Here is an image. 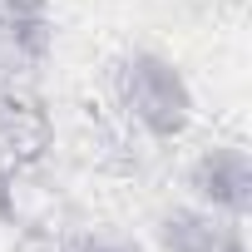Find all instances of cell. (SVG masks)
I'll return each instance as SVG.
<instances>
[{
	"instance_id": "cell-1",
	"label": "cell",
	"mask_w": 252,
	"mask_h": 252,
	"mask_svg": "<svg viewBox=\"0 0 252 252\" xmlns=\"http://www.w3.org/2000/svg\"><path fill=\"white\" fill-rule=\"evenodd\" d=\"M114 99H119L124 119L158 144L183 139L193 124V89H188L183 69L154 50H134L114 64Z\"/></svg>"
},
{
	"instance_id": "cell-2",
	"label": "cell",
	"mask_w": 252,
	"mask_h": 252,
	"mask_svg": "<svg viewBox=\"0 0 252 252\" xmlns=\"http://www.w3.org/2000/svg\"><path fill=\"white\" fill-rule=\"evenodd\" d=\"M188 188L203 208L227 213V218H247L252 208V158L237 144H213L193 158L188 168Z\"/></svg>"
},
{
	"instance_id": "cell-3",
	"label": "cell",
	"mask_w": 252,
	"mask_h": 252,
	"mask_svg": "<svg viewBox=\"0 0 252 252\" xmlns=\"http://www.w3.org/2000/svg\"><path fill=\"white\" fill-rule=\"evenodd\" d=\"M158 247L163 252H247V237H242V218L193 203V208H168L158 218Z\"/></svg>"
},
{
	"instance_id": "cell-4",
	"label": "cell",
	"mask_w": 252,
	"mask_h": 252,
	"mask_svg": "<svg viewBox=\"0 0 252 252\" xmlns=\"http://www.w3.org/2000/svg\"><path fill=\"white\" fill-rule=\"evenodd\" d=\"M55 124L45 114V104L15 84H0V149H5L15 163H30L50 149Z\"/></svg>"
},
{
	"instance_id": "cell-5",
	"label": "cell",
	"mask_w": 252,
	"mask_h": 252,
	"mask_svg": "<svg viewBox=\"0 0 252 252\" xmlns=\"http://www.w3.org/2000/svg\"><path fill=\"white\" fill-rule=\"evenodd\" d=\"M55 45V15L50 0H0V50L25 60V64H45Z\"/></svg>"
},
{
	"instance_id": "cell-6",
	"label": "cell",
	"mask_w": 252,
	"mask_h": 252,
	"mask_svg": "<svg viewBox=\"0 0 252 252\" xmlns=\"http://www.w3.org/2000/svg\"><path fill=\"white\" fill-rule=\"evenodd\" d=\"M74 252H139V247H129V242H109V237H84V242H74Z\"/></svg>"
}]
</instances>
